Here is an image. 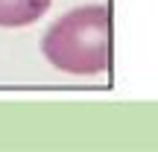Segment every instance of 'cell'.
Instances as JSON below:
<instances>
[{
    "label": "cell",
    "instance_id": "6da1fadb",
    "mask_svg": "<svg viewBox=\"0 0 158 152\" xmlns=\"http://www.w3.org/2000/svg\"><path fill=\"white\" fill-rule=\"evenodd\" d=\"M41 53L64 73H106L111 68V9L91 3L62 15L44 32Z\"/></svg>",
    "mask_w": 158,
    "mask_h": 152
},
{
    "label": "cell",
    "instance_id": "7a4b0ae2",
    "mask_svg": "<svg viewBox=\"0 0 158 152\" xmlns=\"http://www.w3.org/2000/svg\"><path fill=\"white\" fill-rule=\"evenodd\" d=\"M50 9V0H0V27H29Z\"/></svg>",
    "mask_w": 158,
    "mask_h": 152
}]
</instances>
